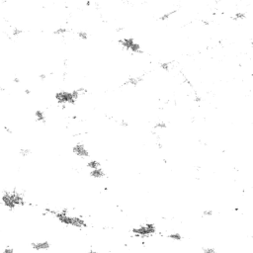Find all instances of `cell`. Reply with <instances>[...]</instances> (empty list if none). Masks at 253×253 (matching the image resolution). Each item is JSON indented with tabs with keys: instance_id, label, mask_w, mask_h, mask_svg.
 Here are the masks:
<instances>
[{
	"instance_id": "obj_7",
	"label": "cell",
	"mask_w": 253,
	"mask_h": 253,
	"mask_svg": "<svg viewBox=\"0 0 253 253\" xmlns=\"http://www.w3.org/2000/svg\"><path fill=\"white\" fill-rule=\"evenodd\" d=\"M177 13V9H174V10H170V11H168V12H166V13H164L163 15H161V16H159L158 17V20H159V21H166V20H168L170 17L171 16H173L174 15V14H176Z\"/></svg>"
},
{
	"instance_id": "obj_18",
	"label": "cell",
	"mask_w": 253,
	"mask_h": 253,
	"mask_svg": "<svg viewBox=\"0 0 253 253\" xmlns=\"http://www.w3.org/2000/svg\"><path fill=\"white\" fill-rule=\"evenodd\" d=\"M214 214L213 210H205L203 212V216L204 217H212Z\"/></svg>"
},
{
	"instance_id": "obj_21",
	"label": "cell",
	"mask_w": 253,
	"mask_h": 253,
	"mask_svg": "<svg viewBox=\"0 0 253 253\" xmlns=\"http://www.w3.org/2000/svg\"><path fill=\"white\" fill-rule=\"evenodd\" d=\"M201 23H203V25H206V26L210 25V21H209V20H207V19H202V20H201Z\"/></svg>"
},
{
	"instance_id": "obj_12",
	"label": "cell",
	"mask_w": 253,
	"mask_h": 253,
	"mask_svg": "<svg viewBox=\"0 0 253 253\" xmlns=\"http://www.w3.org/2000/svg\"><path fill=\"white\" fill-rule=\"evenodd\" d=\"M167 237L170 238V239L174 240V241H180L182 240V235L179 233V232H172V233H169L167 235Z\"/></svg>"
},
{
	"instance_id": "obj_1",
	"label": "cell",
	"mask_w": 253,
	"mask_h": 253,
	"mask_svg": "<svg viewBox=\"0 0 253 253\" xmlns=\"http://www.w3.org/2000/svg\"><path fill=\"white\" fill-rule=\"evenodd\" d=\"M132 232L136 237L139 238H148L153 235L156 232V226L154 223L146 222L145 225H140L139 228H134L132 229Z\"/></svg>"
},
{
	"instance_id": "obj_25",
	"label": "cell",
	"mask_w": 253,
	"mask_h": 253,
	"mask_svg": "<svg viewBox=\"0 0 253 253\" xmlns=\"http://www.w3.org/2000/svg\"><path fill=\"white\" fill-rule=\"evenodd\" d=\"M25 93H26V94H30V93H31V90H30V89H25Z\"/></svg>"
},
{
	"instance_id": "obj_16",
	"label": "cell",
	"mask_w": 253,
	"mask_h": 253,
	"mask_svg": "<svg viewBox=\"0 0 253 253\" xmlns=\"http://www.w3.org/2000/svg\"><path fill=\"white\" fill-rule=\"evenodd\" d=\"M76 35L80 38L81 40H87L88 39V34L87 32H84V31H78L76 32Z\"/></svg>"
},
{
	"instance_id": "obj_6",
	"label": "cell",
	"mask_w": 253,
	"mask_h": 253,
	"mask_svg": "<svg viewBox=\"0 0 253 253\" xmlns=\"http://www.w3.org/2000/svg\"><path fill=\"white\" fill-rule=\"evenodd\" d=\"M35 119H36L37 122L39 123H44L45 124L47 122V117H46V114L45 112L42 111V110H37L35 112Z\"/></svg>"
},
{
	"instance_id": "obj_10",
	"label": "cell",
	"mask_w": 253,
	"mask_h": 253,
	"mask_svg": "<svg viewBox=\"0 0 253 253\" xmlns=\"http://www.w3.org/2000/svg\"><path fill=\"white\" fill-rule=\"evenodd\" d=\"M31 154H32V150L28 148H22L19 149V155L22 157H28Z\"/></svg>"
},
{
	"instance_id": "obj_11",
	"label": "cell",
	"mask_w": 253,
	"mask_h": 253,
	"mask_svg": "<svg viewBox=\"0 0 253 253\" xmlns=\"http://www.w3.org/2000/svg\"><path fill=\"white\" fill-rule=\"evenodd\" d=\"M167 128V125H166V123L164 122V121H158V122H156L154 124V126H153V129L154 130H164V129H166Z\"/></svg>"
},
{
	"instance_id": "obj_15",
	"label": "cell",
	"mask_w": 253,
	"mask_h": 253,
	"mask_svg": "<svg viewBox=\"0 0 253 253\" xmlns=\"http://www.w3.org/2000/svg\"><path fill=\"white\" fill-rule=\"evenodd\" d=\"M172 65V63H169V61H167V63H159V66L160 68L164 70V71H169L170 70V66Z\"/></svg>"
},
{
	"instance_id": "obj_24",
	"label": "cell",
	"mask_w": 253,
	"mask_h": 253,
	"mask_svg": "<svg viewBox=\"0 0 253 253\" xmlns=\"http://www.w3.org/2000/svg\"><path fill=\"white\" fill-rule=\"evenodd\" d=\"M87 253H98V252H97L96 250H94V249H90Z\"/></svg>"
},
{
	"instance_id": "obj_14",
	"label": "cell",
	"mask_w": 253,
	"mask_h": 253,
	"mask_svg": "<svg viewBox=\"0 0 253 253\" xmlns=\"http://www.w3.org/2000/svg\"><path fill=\"white\" fill-rule=\"evenodd\" d=\"M67 32V29L64 28V27H60L57 29H55V30L52 32V34L55 35V36H63L64 34H65Z\"/></svg>"
},
{
	"instance_id": "obj_4",
	"label": "cell",
	"mask_w": 253,
	"mask_h": 253,
	"mask_svg": "<svg viewBox=\"0 0 253 253\" xmlns=\"http://www.w3.org/2000/svg\"><path fill=\"white\" fill-rule=\"evenodd\" d=\"M32 249L36 251H41V250H48L51 248V243L49 241H34L31 243Z\"/></svg>"
},
{
	"instance_id": "obj_9",
	"label": "cell",
	"mask_w": 253,
	"mask_h": 253,
	"mask_svg": "<svg viewBox=\"0 0 253 253\" xmlns=\"http://www.w3.org/2000/svg\"><path fill=\"white\" fill-rule=\"evenodd\" d=\"M10 33H11V37H12V38H18V37L21 36L23 33H24V31H23L22 29L19 28V27H13Z\"/></svg>"
},
{
	"instance_id": "obj_23",
	"label": "cell",
	"mask_w": 253,
	"mask_h": 253,
	"mask_svg": "<svg viewBox=\"0 0 253 253\" xmlns=\"http://www.w3.org/2000/svg\"><path fill=\"white\" fill-rule=\"evenodd\" d=\"M4 130L6 131L8 134H12V130H10V129L8 128V126H5V128H4Z\"/></svg>"
},
{
	"instance_id": "obj_13",
	"label": "cell",
	"mask_w": 253,
	"mask_h": 253,
	"mask_svg": "<svg viewBox=\"0 0 253 253\" xmlns=\"http://www.w3.org/2000/svg\"><path fill=\"white\" fill-rule=\"evenodd\" d=\"M245 17L246 15L244 12H236L233 16H231L230 18L233 20V21H239V20H244Z\"/></svg>"
},
{
	"instance_id": "obj_3",
	"label": "cell",
	"mask_w": 253,
	"mask_h": 253,
	"mask_svg": "<svg viewBox=\"0 0 253 253\" xmlns=\"http://www.w3.org/2000/svg\"><path fill=\"white\" fill-rule=\"evenodd\" d=\"M1 202L4 205V207H6L9 211H13L16 209V206L14 205L12 200L10 199L9 196V191H4L3 194L1 196Z\"/></svg>"
},
{
	"instance_id": "obj_2",
	"label": "cell",
	"mask_w": 253,
	"mask_h": 253,
	"mask_svg": "<svg viewBox=\"0 0 253 253\" xmlns=\"http://www.w3.org/2000/svg\"><path fill=\"white\" fill-rule=\"evenodd\" d=\"M72 152L76 156L81 157V158H86L89 156V152L85 148V145L82 142H77L75 145H73Z\"/></svg>"
},
{
	"instance_id": "obj_20",
	"label": "cell",
	"mask_w": 253,
	"mask_h": 253,
	"mask_svg": "<svg viewBox=\"0 0 253 253\" xmlns=\"http://www.w3.org/2000/svg\"><path fill=\"white\" fill-rule=\"evenodd\" d=\"M38 77H39L40 80H45V79H47V74L46 73H40V74L38 75Z\"/></svg>"
},
{
	"instance_id": "obj_22",
	"label": "cell",
	"mask_w": 253,
	"mask_h": 253,
	"mask_svg": "<svg viewBox=\"0 0 253 253\" xmlns=\"http://www.w3.org/2000/svg\"><path fill=\"white\" fill-rule=\"evenodd\" d=\"M12 81L14 82V83L18 84V83H20V78H19V77H14V78L12 79Z\"/></svg>"
},
{
	"instance_id": "obj_17",
	"label": "cell",
	"mask_w": 253,
	"mask_h": 253,
	"mask_svg": "<svg viewBox=\"0 0 253 253\" xmlns=\"http://www.w3.org/2000/svg\"><path fill=\"white\" fill-rule=\"evenodd\" d=\"M202 251L203 253H217V250L214 247H203Z\"/></svg>"
},
{
	"instance_id": "obj_8",
	"label": "cell",
	"mask_w": 253,
	"mask_h": 253,
	"mask_svg": "<svg viewBox=\"0 0 253 253\" xmlns=\"http://www.w3.org/2000/svg\"><path fill=\"white\" fill-rule=\"evenodd\" d=\"M86 166H87L90 170H94V169L100 168V167H101V164H100L99 161H97L96 159H90V160L87 162Z\"/></svg>"
},
{
	"instance_id": "obj_19",
	"label": "cell",
	"mask_w": 253,
	"mask_h": 253,
	"mask_svg": "<svg viewBox=\"0 0 253 253\" xmlns=\"http://www.w3.org/2000/svg\"><path fill=\"white\" fill-rule=\"evenodd\" d=\"M3 253H15V251H14V248H13V247L7 246V247H5V248H4Z\"/></svg>"
},
{
	"instance_id": "obj_5",
	"label": "cell",
	"mask_w": 253,
	"mask_h": 253,
	"mask_svg": "<svg viewBox=\"0 0 253 253\" xmlns=\"http://www.w3.org/2000/svg\"><path fill=\"white\" fill-rule=\"evenodd\" d=\"M89 175L92 178L102 179L103 177H105V171L103 170L102 167H100V168H97V169H94V170H90Z\"/></svg>"
}]
</instances>
